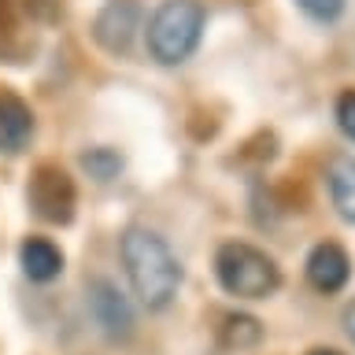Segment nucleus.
Wrapping results in <instances>:
<instances>
[{"instance_id": "14", "label": "nucleus", "mask_w": 355, "mask_h": 355, "mask_svg": "<svg viewBox=\"0 0 355 355\" xmlns=\"http://www.w3.org/2000/svg\"><path fill=\"white\" fill-rule=\"evenodd\" d=\"M337 126L355 141V89L340 93V100H337Z\"/></svg>"}, {"instance_id": "8", "label": "nucleus", "mask_w": 355, "mask_h": 355, "mask_svg": "<svg viewBox=\"0 0 355 355\" xmlns=\"http://www.w3.org/2000/svg\"><path fill=\"white\" fill-rule=\"evenodd\" d=\"M33 133V115L15 93L0 89V152H19Z\"/></svg>"}, {"instance_id": "15", "label": "nucleus", "mask_w": 355, "mask_h": 355, "mask_svg": "<svg viewBox=\"0 0 355 355\" xmlns=\"http://www.w3.org/2000/svg\"><path fill=\"white\" fill-rule=\"evenodd\" d=\"M344 329H348V337L355 340V304H352L348 311H344Z\"/></svg>"}, {"instance_id": "4", "label": "nucleus", "mask_w": 355, "mask_h": 355, "mask_svg": "<svg viewBox=\"0 0 355 355\" xmlns=\"http://www.w3.org/2000/svg\"><path fill=\"white\" fill-rule=\"evenodd\" d=\"M30 204L37 207L41 218L49 222H67L71 218V207H74V185L71 178L55 166H41L30 182Z\"/></svg>"}, {"instance_id": "1", "label": "nucleus", "mask_w": 355, "mask_h": 355, "mask_svg": "<svg viewBox=\"0 0 355 355\" xmlns=\"http://www.w3.org/2000/svg\"><path fill=\"white\" fill-rule=\"evenodd\" d=\"M122 263L133 282V293L141 296L144 307L159 311L174 300L182 285V263L166 248V241L152 230H126L122 237Z\"/></svg>"}, {"instance_id": "9", "label": "nucleus", "mask_w": 355, "mask_h": 355, "mask_svg": "<svg viewBox=\"0 0 355 355\" xmlns=\"http://www.w3.org/2000/svg\"><path fill=\"white\" fill-rule=\"evenodd\" d=\"M19 263H22V274H26L30 282H52V277H60V270H63V252L44 237H30V241H22V248H19Z\"/></svg>"}, {"instance_id": "7", "label": "nucleus", "mask_w": 355, "mask_h": 355, "mask_svg": "<svg viewBox=\"0 0 355 355\" xmlns=\"http://www.w3.org/2000/svg\"><path fill=\"white\" fill-rule=\"evenodd\" d=\"M89 304H93V315H96L100 326H104L107 337H130L133 315H130L126 300L119 296V288L111 282H93L89 285Z\"/></svg>"}, {"instance_id": "2", "label": "nucleus", "mask_w": 355, "mask_h": 355, "mask_svg": "<svg viewBox=\"0 0 355 355\" xmlns=\"http://www.w3.org/2000/svg\"><path fill=\"white\" fill-rule=\"evenodd\" d=\"M204 30V8L200 0H163L148 22V52L159 63H185L200 44Z\"/></svg>"}, {"instance_id": "6", "label": "nucleus", "mask_w": 355, "mask_h": 355, "mask_svg": "<svg viewBox=\"0 0 355 355\" xmlns=\"http://www.w3.org/2000/svg\"><path fill=\"white\" fill-rule=\"evenodd\" d=\"M137 30V4L133 0H111L96 19V41L107 52H126Z\"/></svg>"}, {"instance_id": "10", "label": "nucleus", "mask_w": 355, "mask_h": 355, "mask_svg": "<svg viewBox=\"0 0 355 355\" xmlns=\"http://www.w3.org/2000/svg\"><path fill=\"white\" fill-rule=\"evenodd\" d=\"M329 196H333V207L348 222H355V159L352 155H340V159L329 163Z\"/></svg>"}, {"instance_id": "11", "label": "nucleus", "mask_w": 355, "mask_h": 355, "mask_svg": "<svg viewBox=\"0 0 355 355\" xmlns=\"http://www.w3.org/2000/svg\"><path fill=\"white\" fill-rule=\"evenodd\" d=\"M263 337V326L248 315H230L222 322V344L226 348H252V344H259Z\"/></svg>"}, {"instance_id": "12", "label": "nucleus", "mask_w": 355, "mask_h": 355, "mask_svg": "<svg viewBox=\"0 0 355 355\" xmlns=\"http://www.w3.org/2000/svg\"><path fill=\"white\" fill-rule=\"evenodd\" d=\"M82 166L96 178V182H111V178L122 171V155L111 152V148H96V152H85L82 155Z\"/></svg>"}, {"instance_id": "5", "label": "nucleus", "mask_w": 355, "mask_h": 355, "mask_svg": "<svg viewBox=\"0 0 355 355\" xmlns=\"http://www.w3.org/2000/svg\"><path fill=\"white\" fill-rule=\"evenodd\" d=\"M348 274H352V263L344 255L340 244H315L307 255V282L318 288V293H337V288L348 285Z\"/></svg>"}, {"instance_id": "16", "label": "nucleus", "mask_w": 355, "mask_h": 355, "mask_svg": "<svg viewBox=\"0 0 355 355\" xmlns=\"http://www.w3.org/2000/svg\"><path fill=\"white\" fill-rule=\"evenodd\" d=\"M311 355H340V352H337V348H315Z\"/></svg>"}, {"instance_id": "13", "label": "nucleus", "mask_w": 355, "mask_h": 355, "mask_svg": "<svg viewBox=\"0 0 355 355\" xmlns=\"http://www.w3.org/2000/svg\"><path fill=\"white\" fill-rule=\"evenodd\" d=\"M296 4L304 8L311 19H318V22H329V19H337L344 11V0H296Z\"/></svg>"}, {"instance_id": "3", "label": "nucleus", "mask_w": 355, "mask_h": 355, "mask_svg": "<svg viewBox=\"0 0 355 355\" xmlns=\"http://www.w3.org/2000/svg\"><path fill=\"white\" fill-rule=\"evenodd\" d=\"M215 274H218V285L230 296H241V300H266L282 285L277 263L266 252L252 248L244 241L222 244L215 255Z\"/></svg>"}]
</instances>
